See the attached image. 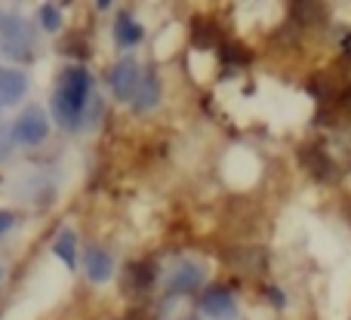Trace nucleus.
Listing matches in <instances>:
<instances>
[{
	"instance_id": "obj_4",
	"label": "nucleus",
	"mask_w": 351,
	"mask_h": 320,
	"mask_svg": "<svg viewBox=\"0 0 351 320\" xmlns=\"http://www.w3.org/2000/svg\"><path fill=\"white\" fill-rule=\"evenodd\" d=\"M12 133H16V139L22 142V145H40V142L47 139V133H49V123H47V114H43V108L22 111V117L16 121Z\"/></svg>"
},
{
	"instance_id": "obj_2",
	"label": "nucleus",
	"mask_w": 351,
	"mask_h": 320,
	"mask_svg": "<svg viewBox=\"0 0 351 320\" xmlns=\"http://www.w3.org/2000/svg\"><path fill=\"white\" fill-rule=\"evenodd\" d=\"M0 47L10 59H25L34 47V31H31L28 19L22 16H3L0 19Z\"/></svg>"
},
{
	"instance_id": "obj_5",
	"label": "nucleus",
	"mask_w": 351,
	"mask_h": 320,
	"mask_svg": "<svg viewBox=\"0 0 351 320\" xmlns=\"http://www.w3.org/2000/svg\"><path fill=\"white\" fill-rule=\"evenodd\" d=\"M200 308H204L213 320H237V302H234V296H231L228 290H222V286H213V290H206Z\"/></svg>"
},
{
	"instance_id": "obj_3",
	"label": "nucleus",
	"mask_w": 351,
	"mask_h": 320,
	"mask_svg": "<svg viewBox=\"0 0 351 320\" xmlns=\"http://www.w3.org/2000/svg\"><path fill=\"white\" fill-rule=\"evenodd\" d=\"M139 84H142V71H139V65H136L133 59L117 62V65L108 71V86H111V93H114L121 102H133Z\"/></svg>"
},
{
	"instance_id": "obj_6",
	"label": "nucleus",
	"mask_w": 351,
	"mask_h": 320,
	"mask_svg": "<svg viewBox=\"0 0 351 320\" xmlns=\"http://www.w3.org/2000/svg\"><path fill=\"white\" fill-rule=\"evenodd\" d=\"M25 86H28V80H25L22 71L0 68V105H16L25 96Z\"/></svg>"
},
{
	"instance_id": "obj_11",
	"label": "nucleus",
	"mask_w": 351,
	"mask_h": 320,
	"mask_svg": "<svg viewBox=\"0 0 351 320\" xmlns=\"http://www.w3.org/2000/svg\"><path fill=\"white\" fill-rule=\"evenodd\" d=\"M74 249H77V243H74V234H71V231H62V234L56 237V243H53V253L59 256V259L65 262L68 268H74V262H77V259H74Z\"/></svg>"
},
{
	"instance_id": "obj_13",
	"label": "nucleus",
	"mask_w": 351,
	"mask_h": 320,
	"mask_svg": "<svg viewBox=\"0 0 351 320\" xmlns=\"http://www.w3.org/2000/svg\"><path fill=\"white\" fill-rule=\"evenodd\" d=\"M12 225H16V216H12V212H0V237H3Z\"/></svg>"
},
{
	"instance_id": "obj_10",
	"label": "nucleus",
	"mask_w": 351,
	"mask_h": 320,
	"mask_svg": "<svg viewBox=\"0 0 351 320\" xmlns=\"http://www.w3.org/2000/svg\"><path fill=\"white\" fill-rule=\"evenodd\" d=\"M160 99V86H158V80L152 77V74H145V77H142V84H139V90H136V99H133V105L136 108H152L154 102H158Z\"/></svg>"
},
{
	"instance_id": "obj_9",
	"label": "nucleus",
	"mask_w": 351,
	"mask_h": 320,
	"mask_svg": "<svg viewBox=\"0 0 351 320\" xmlns=\"http://www.w3.org/2000/svg\"><path fill=\"white\" fill-rule=\"evenodd\" d=\"M200 265H194V262H182L179 268H176V274H173V280H170V293H191L194 286L200 284Z\"/></svg>"
},
{
	"instance_id": "obj_1",
	"label": "nucleus",
	"mask_w": 351,
	"mask_h": 320,
	"mask_svg": "<svg viewBox=\"0 0 351 320\" xmlns=\"http://www.w3.org/2000/svg\"><path fill=\"white\" fill-rule=\"evenodd\" d=\"M90 93H93V77L86 68L71 65L62 71L59 86L53 93V114L62 127H77L80 114H84L86 102H90Z\"/></svg>"
},
{
	"instance_id": "obj_7",
	"label": "nucleus",
	"mask_w": 351,
	"mask_h": 320,
	"mask_svg": "<svg viewBox=\"0 0 351 320\" xmlns=\"http://www.w3.org/2000/svg\"><path fill=\"white\" fill-rule=\"evenodd\" d=\"M142 25L136 22L130 12H117V22H114V40L117 47H136V43L142 40Z\"/></svg>"
},
{
	"instance_id": "obj_12",
	"label": "nucleus",
	"mask_w": 351,
	"mask_h": 320,
	"mask_svg": "<svg viewBox=\"0 0 351 320\" xmlns=\"http://www.w3.org/2000/svg\"><path fill=\"white\" fill-rule=\"evenodd\" d=\"M59 22H62L59 10H56L53 3L43 6V10H40V25H43V28H47V31H56V28H59Z\"/></svg>"
},
{
	"instance_id": "obj_8",
	"label": "nucleus",
	"mask_w": 351,
	"mask_h": 320,
	"mask_svg": "<svg viewBox=\"0 0 351 320\" xmlns=\"http://www.w3.org/2000/svg\"><path fill=\"white\" fill-rule=\"evenodd\" d=\"M111 271H114V262H111V256L105 253V249H93L86 253V274H90L93 284H105V280L111 278Z\"/></svg>"
},
{
	"instance_id": "obj_14",
	"label": "nucleus",
	"mask_w": 351,
	"mask_h": 320,
	"mask_svg": "<svg viewBox=\"0 0 351 320\" xmlns=\"http://www.w3.org/2000/svg\"><path fill=\"white\" fill-rule=\"evenodd\" d=\"M0 278H3V268H0Z\"/></svg>"
}]
</instances>
